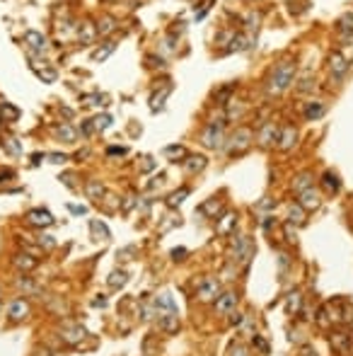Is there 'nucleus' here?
I'll use <instances>...</instances> for the list:
<instances>
[{
  "mask_svg": "<svg viewBox=\"0 0 353 356\" xmlns=\"http://www.w3.org/2000/svg\"><path fill=\"white\" fill-rule=\"evenodd\" d=\"M77 36H80V42H82V44H90V42L97 36V24L82 22V24H80V29H77Z\"/></svg>",
  "mask_w": 353,
  "mask_h": 356,
  "instance_id": "nucleus-25",
  "label": "nucleus"
},
{
  "mask_svg": "<svg viewBox=\"0 0 353 356\" xmlns=\"http://www.w3.org/2000/svg\"><path fill=\"white\" fill-rule=\"evenodd\" d=\"M116 29V22H114V17H102L100 22H97V36H107Z\"/></svg>",
  "mask_w": 353,
  "mask_h": 356,
  "instance_id": "nucleus-33",
  "label": "nucleus"
},
{
  "mask_svg": "<svg viewBox=\"0 0 353 356\" xmlns=\"http://www.w3.org/2000/svg\"><path fill=\"white\" fill-rule=\"evenodd\" d=\"M36 264H39V259H36L34 255H29V252H17V255L12 257V267L17 269V271H22V274L34 271Z\"/></svg>",
  "mask_w": 353,
  "mask_h": 356,
  "instance_id": "nucleus-11",
  "label": "nucleus"
},
{
  "mask_svg": "<svg viewBox=\"0 0 353 356\" xmlns=\"http://www.w3.org/2000/svg\"><path fill=\"white\" fill-rule=\"evenodd\" d=\"M288 223H290V225H305V223H307V211H305L300 204H293V206L288 209Z\"/></svg>",
  "mask_w": 353,
  "mask_h": 356,
  "instance_id": "nucleus-17",
  "label": "nucleus"
},
{
  "mask_svg": "<svg viewBox=\"0 0 353 356\" xmlns=\"http://www.w3.org/2000/svg\"><path fill=\"white\" fill-rule=\"evenodd\" d=\"M184 255H187V250H184V247H179V250H172V257H174V259H184Z\"/></svg>",
  "mask_w": 353,
  "mask_h": 356,
  "instance_id": "nucleus-53",
  "label": "nucleus"
},
{
  "mask_svg": "<svg viewBox=\"0 0 353 356\" xmlns=\"http://www.w3.org/2000/svg\"><path fill=\"white\" fill-rule=\"evenodd\" d=\"M58 337L66 342V344H80L85 337H87V330L82 325H68V327H61Z\"/></svg>",
  "mask_w": 353,
  "mask_h": 356,
  "instance_id": "nucleus-7",
  "label": "nucleus"
},
{
  "mask_svg": "<svg viewBox=\"0 0 353 356\" xmlns=\"http://www.w3.org/2000/svg\"><path fill=\"white\" fill-rule=\"evenodd\" d=\"M322 187L329 191V194H339L341 182H339V177H336L334 172H324V175H322Z\"/></svg>",
  "mask_w": 353,
  "mask_h": 356,
  "instance_id": "nucleus-26",
  "label": "nucleus"
},
{
  "mask_svg": "<svg viewBox=\"0 0 353 356\" xmlns=\"http://www.w3.org/2000/svg\"><path fill=\"white\" fill-rule=\"evenodd\" d=\"M63 182H66L68 187H75V184H73V175H63Z\"/></svg>",
  "mask_w": 353,
  "mask_h": 356,
  "instance_id": "nucleus-60",
  "label": "nucleus"
},
{
  "mask_svg": "<svg viewBox=\"0 0 353 356\" xmlns=\"http://www.w3.org/2000/svg\"><path fill=\"white\" fill-rule=\"evenodd\" d=\"M218 296H220V284L215 279H203L199 284V301L210 303V301H215Z\"/></svg>",
  "mask_w": 353,
  "mask_h": 356,
  "instance_id": "nucleus-8",
  "label": "nucleus"
},
{
  "mask_svg": "<svg viewBox=\"0 0 353 356\" xmlns=\"http://www.w3.org/2000/svg\"><path fill=\"white\" fill-rule=\"evenodd\" d=\"M300 305H302V296H300V291L288 293V298H286V312H288V315H295V312L300 310Z\"/></svg>",
  "mask_w": 353,
  "mask_h": 356,
  "instance_id": "nucleus-30",
  "label": "nucleus"
},
{
  "mask_svg": "<svg viewBox=\"0 0 353 356\" xmlns=\"http://www.w3.org/2000/svg\"><path fill=\"white\" fill-rule=\"evenodd\" d=\"M36 75H39V78L41 80H46V83H54L56 80V70H49V68H36Z\"/></svg>",
  "mask_w": 353,
  "mask_h": 356,
  "instance_id": "nucleus-43",
  "label": "nucleus"
},
{
  "mask_svg": "<svg viewBox=\"0 0 353 356\" xmlns=\"http://www.w3.org/2000/svg\"><path fill=\"white\" fill-rule=\"evenodd\" d=\"M114 49H116V42H111V39H109V42H104V46H102V49H97V51L92 54V61H104V58H107V56H109Z\"/></svg>",
  "mask_w": 353,
  "mask_h": 356,
  "instance_id": "nucleus-38",
  "label": "nucleus"
},
{
  "mask_svg": "<svg viewBox=\"0 0 353 356\" xmlns=\"http://www.w3.org/2000/svg\"><path fill=\"white\" fill-rule=\"evenodd\" d=\"M126 281H128V274L126 271H111V276H109V289H123L126 286Z\"/></svg>",
  "mask_w": 353,
  "mask_h": 356,
  "instance_id": "nucleus-35",
  "label": "nucleus"
},
{
  "mask_svg": "<svg viewBox=\"0 0 353 356\" xmlns=\"http://www.w3.org/2000/svg\"><path fill=\"white\" fill-rule=\"evenodd\" d=\"M189 194H191V191H189V187H182V189H176L174 194H169V199H167V206H169V209H176V206H179L182 201L187 199Z\"/></svg>",
  "mask_w": 353,
  "mask_h": 356,
  "instance_id": "nucleus-34",
  "label": "nucleus"
},
{
  "mask_svg": "<svg viewBox=\"0 0 353 356\" xmlns=\"http://www.w3.org/2000/svg\"><path fill=\"white\" fill-rule=\"evenodd\" d=\"M90 230H92V235H95V240H109L111 238L109 228H107L102 221H90Z\"/></svg>",
  "mask_w": 353,
  "mask_h": 356,
  "instance_id": "nucleus-32",
  "label": "nucleus"
},
{
  "mask_svg": "<svg viewBox=\"0 0 353 356\" xmlns=\"http://www.w3.org/2000/svg\"><path fill=\"white\" fill-rule=\"evenodd\" d=\"M157 327L165 334H176V330H179V315L176 312H162L160 320H157Z\"/></svg>",
  "mask_w": 353,
  "mask_h": 356,
  "instance_id": "nucleus-16",
  "label": "nucleus"
},
{
  "mask_svg": "<svg viewBox=\"0 0 353 356\" xmlns=\"http://www.w3.org/2000/svg\"><path fill=\"white\" fill-rule=\"evenodd\" d=\"M252 257H254V243L247 238V235L237 238V240H235V262L242 264V267H247Z\"/></svg>",
  "mask_w": 353,
  "mask_h": 356,
  "instance_id": "nucleus-5",
  "label": "nucleus"
},
{
  "mask_svg": "<svg viewBox=\"0 0 353 356\" xmlns=\"http://www.w3.org/2000/svg\"><path fill=\"white\" fill-rule=\"evenodd\" d=\"M315 88V78L312 75H305V78L300 80V85H298V92H310V90Z\"/></svg>",
  "mask_w": 353,
  "mask_h": 356,
  "instance_id": "nucleus-44",
  "label": "nucleus"
},
{
  "mask_svg": "<svg viewBox=\"0 0 353 356\" xmlns=\"http://www.w3.org/2000/svg\"><path fill=\"white\" fill-rule=\"evenodd\" d=\"M165 155L167 157H184L187 155V150H184V145H167Z\"/></svg>",
  "mask_w": 353,
  "mask_h": 356,
  "instance_id": "nucleus-41",
  "label": "nucleus"
},
{
  "mask_svg": "<svg viewBox=\"0 0 353 356\" xmlns=\"http://www.w3.org/2000/svg\"><path fill=\"white\" fill-rule=\"evenodd\" d=\"M235 305H237V293H235V291L220 293V296L215 298V310L220 312V315H230V312H235Z\"/></svg>",
  "mask_w": 353,
  "mask_h": 356,
  "instance_id": "nucleus-13",
  "label": "nucleus"
},
{
  "mask_svg": "<svg viewBox=\"0 0 353 356\" xmlns=\"http://www.w3.org/2000/svg\"><path fill=\"white\" fill-rule=\"evenodd\" d=\"M259 15H249V17H247V29H256V27H259Z\"/></svg>",
  "mask_w": 353,
  "mask_h": 356,
  "instance_id": "nucleus-49",
  "label": "nucleus"
},
{
  "mask_svg": "<svg viewBox=\"0 0 353 356\" xmlns=\"http://www.w3.org/2000/svg\"><path fill=\"white\" fill-rule=\"evenodd\" d=\"M336 32L341 36H353V12H343L336 20Z\"/></svg>",
  "mask_w": 353,
  "mask_h": 356,
  "instance_id": "nucleus-19",
  "label": "nucleus"
},
{
  "mask_svg": "<svg viewBox=\"0 0 353 356\" xmlns=\"http://www.w3.org/2000/svg\"><path fill=\"white\" fill-rule=\"evenodd\" d=\"M286 235H288V240H290V243H295V240H298V235H295V230H290V223H288V225H286Z\"/></svg>",
  "mask_w": 353,
  "mask_h": 356,
  "instance_id": "nucleus-52",
  "label": "nucleus"
},
{
  "mask_svg": "<svg viewBox=\"0 0 353 356\" xmlns=\"http://www.w3.org/2000/svg\"><path fill=\"white\" fill-rule=\"evenodd\" d=\"M327 68H329L331 78L343 80V75L348 73L351 63H348V58H346V56H343L341 51H331V54L327 56Z\"/></svg>",
  "mask_w": 353,
  "mask_h": 356,
  "instance_id": "nucleus-4",
  "label": "nucleus"
},
{
  "mask_svg": "<svg viewBox=\"0 0 353 356\" xmlns=\"http://www.w3.org/2000/svg\"><path fill=\"white\" fill-rule=\"evenodd\" d=\"M10 177H15V172H12V170H5V172H0V182H5V179H10Z\"/></svg>",
  "mask_w": 353,
  "mask_h": 356,
  "instance_id": "nucleus-55",
  "label": "nucleus"
},
{
  "mask_svg": "<svg viewBox=\"0 0 353 356\" xmlns=\"http://www.w3.org/2000/svg\"><path fill=\"white\" fill-rule=\"evenodd\" d=\"M39 247H44V250H54L56 240L51 238V235H39Z\"/></svg>",
  "mask_w": 353,
  "mask_h": 356,
  "instance_id": "nucleus-45",
  "label": "nucleus"
},
{
  "mask_svg": "<svg viewBox=\"0 0 353 356\" xmlns=\"http://www.w3.org/2000/svg\"><path fill=\"white\" fill-rule=\"evenodd\" d=\"M235 218H237L235 213H225V216H223V221H220V225H218V230H220V233H228L232 225H235Z\"/></svg>",
  "mask_w": 353,
  "mask_h": 356,
  "instance_id": "nucleus-40",
  "label": "nucleus"
},
{
  "mask_svg": "<svg viewBox=\"0 0 353 356\" xmlns=\"http://www.w3.org/2000/svg\"><path fill=\"white\" fill-rule=\"evenodd\" d=\"M324 111H327L324 102L315 100V102H310L307 107H305V119H307V122H317V119H322V116H324Z\"/></svg>",
  "mask_w": 353,
  "mask_h": 356,
  "instance_id": "nucleus-18",
  "label": "nucleus"
},
{
  "mask_svg": "<svg viewBox=\"0 0 353 356\" xmlns=\"http://www.w3.org/2000/svg\"><path fill=\"white\" fill-rule=\"evenodd\" d=\"M232 90H235V85H228V88H223L218 92V104H228V97H230Z\"/></svg>",
  "mask_w": 353,
  "mask_h": 356,
  "instance_id": "nucleus-48",
  "label": "nucleus"
},
{
  "mask_svg": "<svg viewBox=\"0 0 353 356\" xmlns=\"http://www.w3.org/2000/svg\"><path fill=\"white\" fill-rule=\"evenodd\" d=\"M109 126H111V116H109V114H102V116L95 119V129H97V131H104V129H109Z\"/></svg>",
  "mask_w": 353,
  "mask_h": 356,
  "instance_id": "nucleus-42",
  "label": "nucleus"
},
{
  "mask_svg": "<svg viewBox=\"0 0 353 356\" xmlns=\"http://www.w3.org/2000/svg\"><path fill=\"white\" fill-rule=\"evenodd\" d=\"M329 342L334 346H336V349H339V351H341V354H346V351H348V349H351V334H343V332H334L329 337Z\"/></svg>",
  "mask_w": 353,
  "mask_h": 356,
  "instance_id": "nucleus-24",
  "label": "nucleus"
},
{
  "mask_svg": "<svg viewBox=\"0 0 353 356\" xmlns=\"http://www.w3.org/2000/svg\"><path fill=\"white\" fill-rule=\"evenodd\" d=\"M92 305H95V308H104V305H107V298H95Z\"/></svg>",
  "mask_w": 353,
  "mask_h": 356,
  "instance_id": "nucleus-56",
  "label": "nucleus"
},
{
  "mask_svg": "<svg viewBox=\"0 0 353 356\" xmlns=\"http://www.w3.org/2000/svg\"><path fill=\"white\" fill-rule=\"evenodd\" d=\"M249 39L244 36V34H235L230 39V46H228V51H244V49H249V44H247Z\"/></svg>",
  "mask_w": 353,
  "mask_h": 356,
  "instance_id": "nucleus-36",
  "label": "nucleus"
},
{
  "mask_svg": "<svg viewBox=\"0 0 353 356\" xmlns=\"http://www.w3.org/2000/svg\"><path fill=\"white\" fill-rule=\"evenodd\" d=\"M169 92H172V85H165V88L160 90L157 95H153V100H150V109H153V111L162 109V104H165V100L169 97Z\"/></svg>",
  "mask_w": 353,
  "mask_h": 356,
  "instance_id": "nucleus-29",
  "label": "nucleus"
},
{
  "mask_svg": "<svg viewBox=\"0 0 353 356\" xmlns=\"http://www.w3.org/2000/svg\"><path fill=\"white\" fill-rule=\"evenodd\" d=\"M293 80H295V61H293V58L278 61L276 68H274V70L269 73V78H266V95H271V97L283 95V92L293 85Z\"/></svg>",
  "mask_w": 353,
  "mask_h": 356,
  "instance_id": "nucleus-1",
  "label": "nucleus"
},
{
  "mask_svg": "<svg viewBox=\"0 0 353 356\" xmlns=\"http://www.w3.org/2000/svg\"><path fill=\"white\" fill-rule=\"evenodd\" d=\"M206 165H208V160H206L203 155H189L187 160H184V170H187L189 175H196V172H201Z\"/></svg>",
  "mask_w": 353,
  "mask_h": 356,
  "instance_id": "nucleus-20",
  "label": "nucleus"
},
{
  "mask_svg": "<svg viewBox=\"0 0 353 356\" xmlns=\"http://www.w3.org/2000/svg\"><path fill=\"white\" fill-rule=\"evenodd\" d=\"M218 211H220V201L215 199V196L199 206V213H201V216H208V218H215V213H218Z\"/></svg>",
  "mask_w": 353,
  "mask_h": 356,
  "instance_id": "nucleus-31",
  "label": "nucleus"
},
{
  "mask_svg": "<svg viewBox=\"0 0 353 356\" xmlns=\"http://www.w3.org/2000/svg\"><path fill=\"white\" fill-rule=\"evenodd\" d=\"M153 303H155V308H157V310L176 312V303H174V298H172L169 293H160V296H157Z\"/></svg>",
  "mask_w": 353,
  "mask_h": 356,
  "instance_id": "nucleus-23",
  "label": "nucleus"
},
{
  "mask_svg": "<svg viewBox=\"0 0 353 356\" xmlns=\"http://www.w3.org/2000/svg\"><path fill=\"white\" fill-rule=\"evenodd\" d=\"M3 148L15 157L22 155V141H17V138H5V141H3Z\"/></svg>",
  "mask_w": 353,
  "mask_h": 356,
  "instance_id": "nucleus-37",
  "label": "nucleus"
},
{
  "mask_svg": "<svg viewBox=\"0 0 353 356\" xmlns=\"http://www.w3.org/2000/svg\"><path fill=\"white\" fill-rule=\"evenodd\" d=\"M54 134L58 141L63 143H75V129L68 126V124H61V126H54Z\"/></svg>",
  "mask_w": 353,
  "mask_h": 356,
  "instance_id": "nucleus-22",
  "label": "nucleus"
},
{
  "mask_svg": "<svg viewBox=\"0 0 353 356\" xmlns=\"http://www.w3.org/2000/svg\"><path fill=\"white\" fill-rule=\"evenodd\" d=\"M298 196H300L298 204L305 209V211H317V209L322 206V196H320V191L315 189V187H310V189L300 191Z\"/></svg>",
  "mask_w": 353,
  "mask_h": 356,
  "instance_id": "nucleus-9",
  "label": "nucleus"
},
{
  "mask_svg": "<svg viewBox=\"0 0 353 356\" xmlns=\"http://www.w3.org/2000/svg\"><path fill=\"white\" fill-rule=\"evenodd\" d=\"M80 131H82V136H90L92 134V131H95V122L90 124V122H85L82 124V129H80Z\"/></svg>",
  "mask_w": 353,
  "mask_h": 356,
  "instance_id": "nucleus-51",
  "label": "nucleus"
},
{
  "mask_svg": "<svg viewBox=\"0 0 353 356\" xmlns=\"http://www.w3.org/2000/svg\"><path fill=\"white\" fill-rule=\"evenodd\" d=\"M36 356H51V354H49L46 349H41V351H36Z\"/></svg>",
  "mask_w": 353,
  "mask_h": 356,
  "instance_id": "nucleus-61",
  "label": "nucleus"
},
{
  "mask_svg": "<svg viewBox=\"0 0 353 356\" xmlns=\"http://www.w3.org/2000/svg\"><path fill=\"white\" fill-rule=\"evenodd\" d=\"M242 320H244V315H240V312H235V315L230 318V323H232V325H242Z\"/></svg>",
  "mask_w": 353,
  "mask_h": 356,
  "instance_id": "nucleus-54",
  "label": "nucleus"
},
{
  "mask_svg": "<svg viewBox=\"0 0 353 356\" xmlns=\"http://www.w3.org/2000/svg\"><path fill=\"white\" fill-rule=\"evenodd\" d=\"M17 289H22L24 293H41V289L34 284L29 276H22V279H17Z\"/></svg>",
  "mask_w": 353,
  "mask_h": 356,
  "instance_id": "nucleus-39",
  "label": "nucleus"
},
{
  "mask_svg": "<svg viewBox=\"0 0 353 356\" xmlns=\"http://www.w3.org/2000/svg\"><path fill=\"white\" fill-rule=\"evenodd\" d=\"M295 143H298V129H295L293 124H286V126L281 129V134H278L276 148L278 150H283V153H288V150L295 148Z\"/></svg>",
  "mask_w": 353,
  "mask_h": 356,
  "instance_id": "nucleus-6",
  "label": "nucleus"
},
{
  "mask_svg": "<svg viewBox=\"0 0 353 356\" xmlns=\"http://www.w3.org/2000/svg\"><path fill=\"white\" fill-rule=\"evenodd\" d=\"M27 315H29V303L24 301V298H17V301L10 303V308H8V318H10L12 323H22Z\"/></svg>",
  "mask_w": 353,
  "mask_h": 356,
  "instance_id": "nucleus-14",
  "label": "nucleus"
},
{
  "mask_svg": "<svg viewBox=\"0 0 353 356\" xmlns=\"http://www.w3.org/2000/svg\"><path fill=\"white\" fill-rule=\"evenodd\" d=\"M254 141V134H252V129H247V126H240V129H235V134L225 141V153L230 157H237V155H242V153H247L249 150V145H252Z\"/></svg>",
  "mask_w": 353,
  "mask_h": 356,
  "instance_id": "nucleus-2",
  "label": "nucleus"
},
{
  "mask_svg": "<svg viewBox=\"0 0 353 356\" xmlns=\"http://www.w3.org/2000/svg\"><path fill=\"white\" fill-rule=\"evenodd\" d=\"M49 157H51V163H56V165H61V163H66V160H68L63 153H51Z\"/></svg>",
  "mask_w": 353,
  "mask_h": 356,
  "instance_id": "nucleus-50",
  "label": "nucleus"
},
{
  "mask_svg": "<svg viewBox=\"0 0 353 356\" xmlns=\"http://www.w3.org/2000/svg\"><path fill=\"white\" fill-rule=\"evenodd\" d=\"M27 223H29V225H36V228H49V225L56 223V218L51 216V211H46V209H32V211L27 213Z\"/></svg>",
  "mask_w": 353,
  "mask_h": 356,
  "instance_id": "nucleus-10",
  "label": "nucleus"
},
{
  "mask_svg": "<svg viewBox=\"0 0 353 356\" xmlns=\"http://www.w3.org/2000/svg\"><path fill=\"white\" fill-rule=\"evenodd\" d=\"M230 356H249V349L237 342V344H232V346H230Z\"/></svg>",
  "mask_w": 353,
  "mask_h": 356,
  "instance_id": "nucleus-46",
  "label": "nucleus"
},
{
  "mask_svg": "<svg viewBox=\"0 0 353 356\" xmlns=\"http://www.w3.org/2000/svg\"><path fill=\"white\" fill-rule=\"evenodd\" d=\"M312 172H300L298 177L293 179V182H290V189L295 191V194H300V191H305V189H310V187H312Z\"/></svg>",
  "mask_w": 353,
  "mask_h": 356,
  "instance_id": "nucleus-21",
  "label": "nucleus"
},
{
  "mask_svg": "<svg viewBox=\"0 0 353 356\" xmlns=\"http://www.w3.org/2000/svg\"><path fill=\"white\" fill-rule=\"evenodd\" d=\"M85 191H87L90 199L102 201V196H104V184H102L100 179H90L87 184H85Z\"/></svg>",
  "mask_w": 353,
  "mask_h": 356,
  "instance_id": "nucleus-28",
  "label": "nucleus"
},
{
  "mask_svg": "<svg viewBox=\"0 0 353 356\" xmlns=\"http://www.w3.org/2000/svg\"><path fill=\"white\" fill-rule=\"evenodd\" d=\"M24 44L29 46L32 51H44L46 46H49V42H46V36L41 32H36V29H29V32H24Z\"/></svg>",
  "mask_w": 353,
  "mask_h": 356,
  "instance_id": "nucleus-15",
  "label": "nucleus"
},
{
  "mask_svg": "<svg viewBox=\"0 0 353 356\" xmlns=\"http://www.w3.org/2000/svg\"><path fill=\"white\" fill-rule=\"evenodd\" d=\"M0 116H3V122L12 124L20 119V109H17L15 104H10V102H3V104H0Z\"/></svg>",
  "mask_w": 353,
  "mask_h": 356,
  "instance_id": "nucleus-27",
  "label": "nucleus"
},
{
  "mask_svg": "<svg viewBox=\"0 0 353 356\" xmlns=\"http://www.w3.org/2000/svg\"><path fill=\"white\" fill-rule=\"evenodd\" d=\"M0 293H3V291H0Z\"/></svg>",
  "mask_w": 353,
  "mask_h": 356,
  "instance_id": "nucleus-62",
  "label": "nucleus"
},
{
  "mask_svg": "<svg viewBox=\"0 0 353 356\" xmlns=\"http://www.w3.org/2000/svg\"><path fill=\"white\" fill-rule=\"evenodd\" d=\"M107 153H109V155H116V153H119V155H123V153H126V148H109Z\"/></svg>",
  "mask_w": 353,
  "mask_h": 356,
  "instance_id": "nucleus-57",
  "label": "nucleus"
},
{
  "mask_svg": "<svg viewBox=\"0 0 353 356\" xmlns=\"http://www.w3.org/2000/svg\"><path fill=\"white\" fill-rule=\"evenodd\" d=\"M70 211L73 213H87V209H85V206H70Z\"/></svg>",
  "mask_w": 353,
  "mask_h": 356,
  "instance_id": "nucleus-59",
  "label": "nucleus"
},
{
  "mask_svg": "<svg viewBox=\"0 0 353 356\" xmlns=\"http://www.w3.org/2000/svg\"><path fill=\"white\" fill-rule=\"evenodd\" d=\"M201 143L210 150H220L225 145V119H213L206 124V129L201 134Z\"/></svg>",
  "mask_w": 353,
  "mask_h": 356,
  "instance_id": "nucleus-3",
  "label": "nucleus"
},
{
  "mask_svg": "<svg viewBox=\"0 0 353 356\" xmlns=\"http://www.w3.org/2000/svg\"><path fill=\"white\" fill-rule=\"evenodd\" d=\"M278 134H281V131H278L276 126L269 122V124H264V126H261V131H259V136H256V141H259V145H261V148H271V145L278 143Z\"/></svg>",
  "mask_w": 353,
  "mask_h": 356,
  "instance_id": "nucleus-12",
  "label": "nucleus"
},
{
  "mask_svg": "<svg viewBox=\"0 0 353 356\" xmlns=\"http://www.w3.org/2000/svg\"><path fill=\"white\" fill-rule=\"evenodd\" d=\"M254 349H259L261 354H269V344H266L264 337H256V334H254Z\"/></svg>",
  "mask_w": 353,
  "mask_h": 356,
  "instance_id": "nucleus-47",
  "label": "nucleus"
},
{
  "mask_svg": "<svg viewBox=\"0 0 353 356\" xmlns=\"http://www.w3.org/2000/svg\"><path fill=\"white\" fill-rule=\"evenodd\" d=\"M302 356H317V351L310 349V346H302Z\"/></svg>",
  "mask_w": 353,
  "mask_h": 356,
  "instance_id": "nucleus-58",
  "label": "nucleus"
}]
</instances>
